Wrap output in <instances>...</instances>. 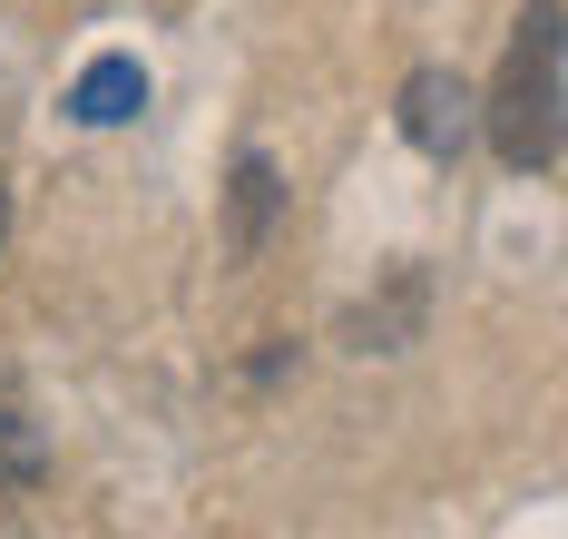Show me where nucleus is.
Masks as SVG:
<instances>
[{
	"label": "nucleus",
	"mask_w": 568,
	"mask_h": 539,
	"mask_svg": "<svg viewBox=\"0 0 568 539\" xmlns=\"http://www.w3.org/2000/svg\"><path fill=\"white\" fill-rule=\"evenodd\" d=\"M402 138H412L422 157H460V138H470V89H460L452 69H422V79L402 89Z\"/></svg>",
	"instance_id": "nucleus-2"
},
{
	"label": "nucleus",
	"mask_w": 568,
	"mask_h": 539,
	"mask_svg": "<svg viewBox=\"0 0 568 539\" xmlns=\"http://www.w3.org/2000/svg\"><path fill=\"white\" fill-rule=\"evenodd\" d=\"M0 245H10V186H0Z\"/></svg>",
	"instance_id": "nucleus-6"
},
{
	"label": "nucleus",
	"mask_w": 568,
	"mask_h": 539,
	"mask_svg": "<svg viewBox=\"0 0 568 539\" xmlns=\"http://www.w3.org/2000/svg\"><path fill=\"white\" fill-rule=\"evenodd\" d=\"M69 109H79L89 128L138 119V109H148V69H138V60H89V69H79V89H69Z\"/></svg>",
	"instance_id": "nucleus-3"
},
{
	"label": "nucleus",
	"mask_w": 568,
	"mask_h": 539,
	"mask_svg": "<svg viewBox=\"0 0 568 539\" xmlns=\"http://www.w3.org/2000/svg\"><path fill=\"white\" fill-rule=\"evenodd\" d=\"M490 148L510 167H559V0L519 10V50L490 89Z\"/></svg>",
	"instance_id": "nucleus-1"
},
{
	"label": "nucleus",
	"mask_w": 568,
	"mask_h": 539,
	"mask_svg": "<svg viewBox=\"0 0 568 539\" xmlns=\"http://www.w3.org/2000/svg\"><path fill=\"white\" fill-rule=\"evenodd\" d=\"M40 480V431L20 413H0V490H30Z\"/></svg>",
	"instance_id": "nucleus-5"
},
{
	"label": "nucleus",
	"mask_w": 568,
	"mask_h": 539,
	"mask_svg": "<svg viewBox=\"0 0 568 539\" xmlns=\"http://www.w3.org/2000/svg\"><path fill=\"white\" fill-rule=\"evenodd\" d=\"M265 206H275V167H265V157H245V167H235V245H255Z\"/></svg>",
	"instance_id": "nucleus-4"
}]
</instances>
